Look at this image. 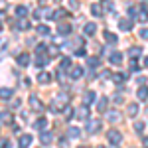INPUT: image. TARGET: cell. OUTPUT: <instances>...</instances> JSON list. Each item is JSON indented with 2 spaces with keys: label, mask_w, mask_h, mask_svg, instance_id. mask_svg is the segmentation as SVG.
Segmentation results:
<instances>
[{
  "label": "cell",
  "mask_w": 148,
  "mask_h": 148,
  "mask_svg": "<svg viewBox=\"0 0 148 148\" xmlns=\"http://www.w3.org/2000/svg\"><path fill=\"white\" fill-rule=\"evenodd\" d=\"M69 95H65V93H61V95H57L56 99H53V103H51V113H61L65 107L69 105Z\"/></svg>",
  "instance_id": "obj_1"
},
{
  "label": "cell",
  "mask_w": 148,
  "mask_h": 148,
  "mask_svg": "<svg viewBox=\"0 0 148 148\" xmlns=\"http://www.w3.org/2000/svg\"><path fill=\"white\" fill-rule=\"evenodd\" d=\"M107 136H109V140H111V144H114V146H119V144L123 142V134H121L119 130H114V128H113V130H109Z\"/></svg>",
  "instance_id": "obj_2"
},
{
  "label": "cell",
  "mask_w": 148,
  "mask_h": 148,
  "mask_svg": "<svg viewBox=\"0 0 148 148\" xmlns=\"http://www.w3.org/2000/svg\"><path fill=\"white\" fill-rule=\"evenodd\" d=\"M47 61H49V57L46 53H36V67H46Z\"/></svg>",
  "instance_id": "obj_3"
},
{
  "label": "cell",
  "mask_w": 148,
  "mask_h": 148,
  "mask_svg": "<svg viewBox=\"0 0 148 148\" xmlns=\"http://www.w3.org/2000/svg\"><path fill=\"white\" fill-rule=\"evenodd\" d=\"M119 28H121L123 32H130V30H132V20L121 18V20H119Z\"/></svg>",
  "instance_id": "obj_4"
},
{
  "label": "cell",
  "mask_w": 148,
  "mask_h": 148,
  "mask_svg": "<svg viewBox=\"0 0 148 148\" xmlns=\"http://www.w3.org/2000/svg\"><path fill=\"white\" fill-rule=\"evenodd\" d=\"M18 144H20V148H28L32 144V136H30V134H22L20 140H18Z\"/></svg>",
  "instance_id": "obj_5"
},
{
  "label": "cell",
  "mask_w": 148,
  "mask_h": 148,
  "mask_svg": "<svg viewBox=\"0 0 148 148\" xmlns=\"http://www.w3.org/2000/svg\"><path fill=\"white\" fill-rule=\"evenodd\" d=\"M30 105H32V109H34V111H38V113H42V111H44V105H42V103L38 101V99H36L34 95L30 97Z\"/></svg>",
  "instance_id": "obj_6"
},
{
  "label": "cell",
  "mask_w": 148,
  "mask_h": 148,
  "mask_svg": "<svg viewBox=\"0 0 148 148\" xmlns=\"http://www.w3.org/2000/svg\"><path fill=\"white\" fill-rule=\"evenodd\" d=\"M46 126H47V119H44V116H40V119L36 121L34 128H36V130H42V132H44V130H46Z\"/></svg>",
  "instance_id": "obj_7"
},
{
  "label": "cell",
  "mask_w": 148,
  "mask_h": 148,
  "mask_svg": "<svg viewBox=\"0 0 148 148\" xmlns=\"http://www.w3.org/2000/svg\"><path fill=\"white\" fill-rule=\"evenodd\" d=\"M18 65H20V67H26V65H30V56H28L26 51L18 56Z\"/></svg>",
  "instance_id": "obj_8"
},
{
  "label": "cell",
  "mask_w": 148,
  "mask_h": 148,
  "mask_svg": "<svg viewBox=\"0 0 148 148\" xmlns=\"http://www.w3.org/2000/svg\"><path fill=\"white\" fill-rule=\"evenodd\" d=\"M83 32H85V36H95V32H97V26H95L93 22L85 24V26H83Z\"/></svg>",
  "instance_id": "obj_9"
},
{
  "label": "cell",
  "mask_w": 148,
  "mask_h": 148,
  "mask_svg": "<svg viewBox=\"0 0 148 148\" xmlns=\"http://www.w3.org/2000/svg\"><path fill=\"white\" fill-rule=\"evenodd\" d=\"M99 126H101V121H89V123H87V132H97V130H99Z\"/></svg>",
  "instance_id": "obj_10"
},
{
  "label": "cell",
  "mask_w": 148,
  "mask_h": 148,
  "mask_svg": "<svg viewBox=\"0 0 148 148\" xmlns=\"http://www.w3.org/2000/svg\"><path fill=\"white\" fill-rule=\"evenodd\" d=\"M81 75H83V67H79V65L71 67V73H69V77H71V79H79Z\"/></svg>",
  "instance_id": "obj_11"
},
{
  "label": "cell",
  "mask_w": 148,
  "mask_h": 148,
  "mask_svg": "<svg viewBox=\"0 0 148 148\" xmlns=\"http://www.w3.org/2000/svg\"><path fill=\"white\" fill-rule=\"evenodd\" d=\"M109 59H111V63H114V65H121V63H123V53H119V51H113Z\"/></svg>",
  "instance_id": "obj_12"
},
{
  "label": "cell",
  "mask_w": 148,
  "mask_h": 148,
  "mask_svg": "<svg viewBox=\"0 0 148 148\" xmlns=\"http://www.w3.org/2000/svg\"><path fill=\"white\" fill-rule=\"evenodd\" d=\"M107 97H101V99H99V101H97V111H99V113H107Z\"/></svg>",
  "instance_id": "obj_13"
},
{
  "label": "cell",
  "mask_w": 148,
  "mask_h": 148,
  "mask_svg": "<svg viewBox=\"0 0 148 148\" xmlns=\"http://www.w3.org/2000/svg\"><path fill=\"white\" fill-rule=\"evenodd\" d=\"M93 101H95V93H93V91H87L85 95H83V105H85V107L91 105Z\"/></svg>",
  "instance_id": "obj_14"
},
{
  "label": "cell",
  "mask_w": 148,
  "mask_h": 148,
  "mask_svg": "<svg viewBox=\"0 0 148 148\" xmlns=\"http://www.w3.org/2000/svg\"><path fill=\"white\" fill-rule=\"evenodd\" d=\"M136 95H138V99H140V101H146V99H148V87H146V85H142V87L138 89Z\"/></svg>",
  "instance_id": "obj_15"
},
{
  "label": "cell",
  "mask_w": 148,
  "mask_h": 148,
  "mask_svg": "<svg viewBox=\"0 0 148 148\" xmlns=\"http://www.w3.org/2000/svg\"><path fill=\"white\" fill-rule=\"evenodd\" d=\"M57 30H59V34L61 36H67V34H71V26H69V24H59V28H57Z\"/></svg>",
  "instance_id": "obj_16"
},
{
  "label": "cell",
  "mask_w": 148,
  "mask_h": 148,
  "mask_svg": "<svg viewBox=\"0 0 148 148\" xmlns=\"http://www.w3.org/2000/svg\"><path fill=\"white\" fill-rule=\"evenodd\" d=\"M103 38H105V42H109V44H116V36L113 32H103Z\"/></svg>",
  "instance_id": "obj_17"
},
{
  "label": "cell",
  "mask_w": 148,
  "mask_h": 148,
  "mask_svg": "<svg viewBox=\"0 0 148 148\" xmlns=\"http://www.w3.org/2000/svg\"><path fill=\"white\" fill-rule=\"evenodd\" d=\"M81 134V130L77 128V126H69V130H67V136L69 138H77Z\"/></svg>",
  "instance_id": "obj_18"
},
{
  "label": "cell",
  "mask_w": 148,
  "mask_h": 148,
  "mask_svg": "<svg viewBox=\"0 0 148 148\" xmlns=\"http://www.w3.org/2000/svg\"><path fill=\"white\" fill-rule=\"evenodd\" d=\"M49 79H51V75H49V73H40V75H38V81H40L42 85H47Z\"/></svg>",
  "instance_id": "obj_19"
},
{
  "label": "cell",
  "mask_w": 148,
  "mask_h": 148,
  "mask_svg": "<svg viewBox=\"0 0 148 148\" xmlns=\"http://www.w3.org/2000/svg\"><path fill=\"white\" fill-rule=\"evenodd\" d=\"M140 51H142V49H140L138 46H132L130 49H128V56H130V59H134V57H138V56H140Z\"/></svg>",
  "instance_id": "obj_20"
},
{
  "label": "cell",
  "mask_w": 148,
  "mask_h": 148,
  "mask_svg": "<svg viewBox=\"0 0 148 148\" xmlns=\"http://www.w3.org/2000/svg\"><path fill=\"white\" fill-rule=\"evenodd\" d=\"M16 28H18V30H28V28H30V24H28V20L20 18V20H18V24H16Z\"/></svg>",
  "instance_id": "obj_21"
},
{
  "label": "cell",
  "mask_w": 148,
  "mask_h": 148,
  "mask_svg": "<svg viewBox=\"0 0 148 148\" xmlns=\"http://www.w3.org/2000/svg\"><path fill=\"white\" fill-rule=\"evenodd\" d=\"M91 14H93V16H97V18H99V16L103 14L101 6H99V4H93V6H91Z\"/></svg>",
  "instance_id": "obj_22"
},
{
  "label": "cell",
  "mask_w": 148,
  "mask_h": 148,
  "mask_svg": "<svg viewBox=\"0 0 148 148\" xmlns=\"http://www.w3.org/2000/svg\"><path fill=\"white\" fill-rule=\"evenodd\" d=\"M136 20H138V22H146V20H148V14H146V10H144V8H142V10L138 12Z\"/></svg>",
  "instance_id": "obj_23"
},
{
  "label": "cell",
  "mask_w": 148,
  "mask_h": 148,
  "mask_svg": "<svg viewBox=\"0 0 148 148\" xmlns=\"http://www.w3.org/2000/svg\"><path fill=\"white\" fill-rule=\"evenodd\" d=\"M67 16V10H57L53 12V20H61V18H65Z\"/></svg>",
  "instance_id": "obj_24"
},
{
  "label": "cell",
  "mask_w": 148,
  "mask_h": 148,
  "mask_svg": "<svg viewBox=\"0 0 148 148\" xmlns=\"http://www.w3.org/2000/svg\"><path fill=\"white\" fill-rule=\"evenodd\" d=\"M77 119H87L89 116V111H87V107H83V109H79V113L75 114Z\"/></svg>",
  "instance_id": "obj_25"
},
{
  "label": "cell",
  "mask_w": 148,
  "mask_h": 148,
  "mask_svg": "<svg viewBox=\"0 0 148 148\" xmlns=\"http://www.w3.org/2000/svg\"><path fill=\"white\" fill-rule=\"evenodd\" d=\"M12 89H0V97H2V99H10L12 97Z\"/></svg>",
  "instance_id": "obj_26"
},
{
  "label": "cell",
  "mask_w": 148,
  "mask_h": 148,
  "mask_svg": "<svg viewBox=\"0 0 148 148\" xmlns=\"http://www.w3.org/2000/svg\"><path fill=\"white\" fill-rule=\"evenodd\" d=\"M128 114H130V116H136L138 114V105H128Z\"/></svg>",
  "instance_id": "obj_27"
},
{
  "label": "cell",
  "mask_w": 148,
  "mask_h": 148,
  "mask_svg": "<svg viewBox=\"0 0 148 148\" xmlns=\"http://www.w3.org/2000/svg\"><path fill=\"white\" fill-rule=\"evenodd\" d=\"M16 14H18L20 18H24V16L28 14V8H26V6H18V8H16Z\"/></svg>",
  "instance_id": "obj_28"
},
{
  "label": "cell",
  "mask_w": 148,
  "mask_h": 148,
  "mask_svg": "<svg viewBox=\"0 0 148 148\" xmlns=\"http://www.w3.org/2000/svg\"><path fill=\"white\" fill-rule=\"evenodd\" d=\"M38 34L47 36V34H49V28H47V26H44V24H42V26H38Z\"/></svg>",
  "instance_id": "obj_29"
},
{
  "label": "cell",
  "mask_w": 148,
  "mask_h": 148,
  "mask_svg": "<svg viewBox=\"0 0 148 148\" xmlns=\"http://www.w3.org/2000/svg\"><path fill=\"white\" fill-rule=\"evenodd\" d=\"M71 67V59H69V57H63V59H61V69H69Z\"/></svg>",
  "instance_id": "obj_30"
},
{
  "label": "cell",
  "mask_w": 148,
  "mask_h": 148,
  "mask_svg": "<svg viewBox=\"0 0 148 148\" xmlns=\"http://www.w3.org/2000/svg\"><path fill=\"white\" fill-rule=\"evenodd\" d=\"M49 140H51V134L49 132H44L42 134V144H49Z\"/></svg>",
  "instance_id": "obj_31"
},
{
  "label": "cell",
  "mask_w": 148,
  "mask_h": 148,
  "mask_svg": "<svg viewBox=\"0 0 148 148\" xmlns=\"http://www.w3.org/2000/svg\"><path fill=\"white\" fill-rule=\"evenodd\" d=\"M0 119H2V121H6V123H10V121H12L10 113H4V111H0Z\"/></svg>",
  "instance_id": "obj_32"
},
{
  "label": "cell",
  "mask_w": 148,
  "mask_h": 148,
  "mask_svg": "<svg viewBox=\"0 0 148 148\" xmlns=\"http://www.w3.org/2000/svg\"><path fill=\"white\" fill-rule=\"evenodd\" d=\"M99 65V57H89V67H97Z\"/></svg>",
  "instance_id": "obj_33"
},
{
  "label": "cell",
  "mask_w": 148,
  "mask_h": 148,
  "mask_svg": "<svg viewBox=\"0 0 148 148\" xmlns=\"http://www.w3.org/2000/svg\"><path fill=\"white\" fill-rule=\"evenodd\" d=\"M125 79H126L125 73H116V75H114V81H116V83H123Z\"/></svg>",
  "instance_id": "obj_34"
},
{
  "label": "cell",
  "mask_w": 148,
  "mask_h": 148,
  "mask_svg": "<svg viewBox=\"0 0 148 148\" xmlns=\"http://www.w3.org/2000/svg\"><path fill=\"white\" fill-rule=\"evenodd\" d=\"M130 71H132V73H136V71H138V63H136V59H130Z\"/></svg>",
  "instance_id": "obj_35"
},
{
  "label": "cell",
  "mask_w": 148,
  "mask_h": 148,
  "mask_svg": "<svg viewBox=\"0 0 148 148\" xmlns=\"http://www.w3.org/2000/svg\"><path fill=\"white\" fill-rule=\"evenodd\" d=\"M121 116H119V113H109V121L111 123H114V121H119Z\"/></svg>",
  "instance_id": "obj_36"
},
{
  "label": "cell",
  "mask_w": 148,
  "mask_h": 148,
  "mask_svg": "<svg viewBox=\"0 0 148 148\" xmlns=\"http://www.w3.org/2000/svg\"><path fill=\"white\" fill-rule=\"evenodd\" d=\"M136 12H138V8H136V6H130V8H128V14H130V20H132V16H136Z\"/></svg>",
  "instance_id": "obj_37"
},
{
  "label": "cell",
  "mask_w": 148,
  "mask_h": 148,
  "mask_svg": "<svg viewBox=\"0 0 148 148\" xmlns=\"http://www.w3.org/2000/svg\"><path fill=\"white\" fill-rule=\"evenodd\" d=\"M134 130H136V132H142V130H144V123H136V125H134Z\"/></svg>",
  "instance_id": "obj_38"
},
{
  "label": "cell",
  "mask_w": 148,
  "mask_h": 148,
  "mask_svg": "<svg viewBox=\"0 0 148 148\" xmlns=\"http://www.w3.org/2000/svg\"><path fill=\"white\" fill-rule=\"evenodd\" d=\"M140 38H142V40H148V30H146V28L140 30Z\"/></svg>",
  "instance_id": "obj_39"
},
{
  "label": "cell",
  "mask_w": 148,
  "mask_h": 148,
  "mask_svg": "<svg viewBox=\"0 0 148 148\" xmlns=\"http://www.w3.org/2000/svg\"><path fill=\"white\" fill-rule=\"evenodd\" d=\"M44 51H46V46L44 44H40V46L36 47V53H44Z\"/></svg>",
  "instance_id": "obj_40"
},
{
  "label": "cell",
  "mask_w": 148,
  "mask_h": 148,
  "mask_svg": "<svg viewBox=\"0 0 148 148\" xmlns=\"http://www.w3.org/2000/svg\"><path fill=\"white\" fill-rule=\"evenodd\" d=\"M63 111H65V116H73V109H69V107H65V109H63Z\"/></svg>",
  "instance_id": "obj_41"
},
{
  "label": "cell",
  "mask_w": 148,
  "mask_h": 148,
  "mask_svg": "<svg viewBox=\"0 0 148 148\" xmlns=\"http://www.w3.org/2000/svg\"><path fill=\"white\" fill-rule=\"evenodd\" d=\"M75 53H77V56H85V49H83V47H79V49H77V51H75Z\"/></svg>",
  "instance_id": "obj_42"
},
{
  "label": "cell",
  "mask_w": 148,
  "mask_h": 148,
  "mask_svg": "<svg viewBox=\"0 0 148 148\" xmlns=\"http://www.w3.org/2000/svg\"><path fill=\"white\" fill-rule=\"evenodd\" d=\"M144 67H148V56L144 57Z\"/></svg>",
  "instance_id": "obj_43"
},
{
  "label": "cell",
  "mask_w": 148,
  "mask_h": 148,
  "mask_svg": "<svg viewBox=\"0 0 148 148\" xmlns=\"http://www.w3.org/2000/svg\"><path fill=\"white\" fill-rule=\"evenodd\" d=\"M144 144H146V146H148V136H146V138H144Z\"/></svg>",
  "instance_id": "obj_44"
},
{
  "label": "cell",
  "mask_w": 148,
  "mask_h": 148,
  "mask_svg": "<svg viewBox=\"0 0 148 148\" xmlns=\"http://www.w3.org/2000/svg\"><path fill=\"white\" fill-rule=\"evenodd\" d=\"M0 32H2V24H0Z\"/></svg>",
  "instance_id": "obj_45"
},
{
  "label": "cell",
  "mask_w": 148,
  "mask_h": 148,
  "mask_svg": "<svg viewBox=\"0 0 148 148\" xmlns=\"http://www.w3.org/2000/svg\"><path fill=\"white\" fill-rule=\"evenodd\" d=\"M79 148H87V146H79Z\"/></svg>",
  "instance_id": "obj_46"
},
{
  "label": "cell",
  "mask_w": 148,
  "mask_h": 148,
  "mask_svg": "<svg viewBox=\"0 0 148 148\" xmlns=\"http://www.w3.org/2000/svg\"><path fill=\"white\" fill-rule=\"evenodd\" d=\"M0 46H2V40H0Z\"/></svg>",
  "instance_id": "obj_47"
},
{
  "label": "cell",
  "mask_w": 148,
  "mask_h": 148,
  "mask_svg": "<svg viewBox=\"0 0 148 148\" xmlns=\"http://www.w3.org/2000/svg\"><path fill=\"white\" fill-rule=\"evenodd\" d=\"M99 148H105V146H99Z\"/></svg>",
  "instance_id": "obj_48"
}]
</instances>
